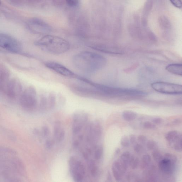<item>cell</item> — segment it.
<instances>
[{
	"label": "cell",
	"mask_w": 182,
	"mask_h": 182,
	"mask_svg": "<svg viewBox=\"0 0 182 182\" xmlns=\"http://www.w3.org/2000/svg\"><path fill=\"white\" fill-rule=\"evenodd\" d=\"M72 61L79 71L87 74H93L105 67L106 58L96 53L84 51L74 55Z\"/></svg>",
	"instance_id": "6da1fadb"
},
{
	"label": "cell",
	"mask_w": 182,
	"mask_h": 182,
	"mask_svg": "<svg viewBox=\"0 0 182 182\" xmlns=\"http://www.w3.org/2000/svg\"><path fill=\"white\" fill-rule=\"evenodd\" d=\"M94 96L104 97H138L144 96L146 93L139 90L132 88H118L91 82Z\"/></svg>",
	"instance_id": "7a4b0ae2"
},
{
	"label": "cell",
	"mask_w": 182,
	"mask_h": 182,
	"mask_svg": "<svg viewBox=\"0 0 182 182\" xmlns=\"http://www.w3.org/2000/svg\"><path fill=\"white\" fill-rule=\"evenodd\" d=\"M44 51L50 54L59 55L69 50L70 46L68 41L58 36L46 35L35 43Z\"/></svg>",
	"instance_id": "3957f363"
},
{
	"label": "cell",
	"mask_w": 182,
	"mask_h": 182,
	"mask_svg": "<svg viewBox=\"0 0 182 182\" xmlns=\"http://www.w3.org/2000/svg\"><path fill=\"white\" fill-rule=\"evenodd\" d=\"M19 101L24 109L30 110L35 108L37 104V95L35 88L28 87L21 94Z\"/></svg>",
	"instance_id": "277c9868"
},
{
	"label": "cell",
	"mask_w": 182,
	"mask_h": 182,
	"mask_svg": "<svg viewBox=\"0 0 182 182\" xmlns=\"http://www.w3.org/2000/svg\"><path fill=\"white\" fill-rule=\"evenodd\" d=\"M151 87L155 91L162 94L178 95L182 93V86L180 84L156 82L152 83Z\"/></svg>",
	"instance_id": "5b68a950"
},
{
	"label": "cell",
	"mask_w": 182,
	"mask_h": 182,
	"mask_svg": "<svg viewBox=\"0 0 182 182\" xmlns=\"http://www.w3.org/2000/svg\"><path fill=\"white\" fill-rule=\"evenodd\" d=\"M0 47L14 53L20 52L22 50V46L19 41L10 35L3 33H0Z\"/></svg>",
	"instance_id": "8992f818"
},
{
	"label": "cell",
	"mask_w": 182,
	"mask_h": 182,
	"mask_svg": "<svg viewBox=\"0 0 182 182\" xmlns=\"http://www.w3.org/2000/svg\"><path fill=\"white\" fill-rule=\"evenodd\" d=\"M29 30L33 33L38 34H46L51 32L50 27L44 22L37 18H33L26 23Z\"/></svg>",
	"instance_id": "52a82bcc"
},
{
	"label": "cell",
	"mask_w": 182,
	"mask_h": 182,
	"mask_svg": "<svg viewBox=\"0 0 182 182\" xmlns=\"http://www.w3.org/2000/svg\"><path fill=\"white\" fill-rule=\"evenodd\" d=\"M22 91V86L20 81L13 78L9 80L4 92L10 98H15L21 95Z\"/></svg>",
	"instance_id": "ba28073f"
},
{
	"label": "cell",
	"mask_w": 182,
	"mask_h": 182,
	"mask_svg": "<svg viewBox=\"0 0 182 182\" xmlns=\"http://www.w3.org/2000/svg\"><path fill=\"white\" fill-rule=\"evenodd\" d=\"M45 66L61 76L68 77L76 78L77 75L64 65L53 61H48L45 63Z\"/></svg>",
	"instance_id": "9c48e42d"
},
{
	"label": "cell",
	"mask_w": 182,
	"mask_h": 182,
	"mask_svg": "<svg viewBox=\"0 0 182 182\" xmlns=\"http://www.w3.org/2000/svg\"><path fill=\"white\" fill-rule=\"evenodd\" d=\"M10 77V72L8 68L0 63V90L3 92L9 81Z\"/></svg>",
	"instance_id": "30bf717a"
},
{
	"label": "cell",
	"mask_w": 182,
	"mask_h": 182,
	"mask_svg": "<svg viewBox=\"0 0 182 182\" xmlns=\"http://www.w3.org/2000/svg\"><path fill=\"white\" fill-rule=\"evenodd\" d=\"M91 47L93 49L109 54H122L124 52L120 48L112 46H94Z\"/></svg>",
	"instance_id": "8fae6325"
},
{
	"label": "cell",
	"mask_w": 182,
	"mask_h": 182,
	"mask_svg": "<svg viewBox=\"0 0 182 182\" xmlns=\"http://www.w3.org/2000/svg\"><path fill=\"white\" fill-rule=\"evenodd\" d=\"M158 163L159 168L165 173L169 174L173 173L175 168V163L164 159Z\"/></svg>",
	"instance_id": "7c38bea8"
},
{
	"label": "cell",
	"mask_w": 182,
	"mask_h": 182,
	"mask_svg": "<svg viewBox=\"0 0 182 182\" xmlns=\"http://www.w3.org/2000/svg\"><path fill=\"white\" fill-rule=\"evenodd\" d=\"M167 71L170 73L179 76L182 75V64H171L166 68Z\"/></svg>",
	"instance_id": "4fadbf2b"
},
{
	"label": "cell",
	"mask_w": 182,
	"mask_h": 182,
	"mask_svg": "<svg viewBox=\"0 0 182 182\" xmlns=\"http://www.w3.org/2000/svg\"><path fill=\"white\" fill-rule=\"evenodd\" d=\"M131 156V155L130 152L127 151L123 153L120 156L119 161L124 169L126 171H127L129 165Z\"/></svg>",
	"instance_id": "5bb4252c"
},
{
	"label": "cell",
	"mask_w": 182,
	"mask_h": 182,
	"mask_svg": "<svg viewBox=\"0 0 182 182\" xmlns=\"http://www.w3.org/2000/svg\"><path fill=\"white\" fill-rule=\"evenodd\" d=\"M181 135L180 134L178 131L173 130L167 132L165 136V138L167 141L171 144Z\"/></svg>",
	"instance_id": "9a60e30c"
},
{
	"label": "cell",
	"mask_w": 182,
	"mask_h": 182,
	"mask_svg": "<svg viewBox=\"0 0 182 182\" xmlns=\"http://www.w3.org/2000/svg\"><path fill=\"white\" fill-rule=\"evenodd\" d=\"M137 113L131 110H125L122 113V116L124 120L127 121L134 120L136 118Z\"/></svg>",
	"instance_id": "2e32d148"
},
{
	"label": "cell",
	"mask_w": 182,
	"mask_h": 182,
	"mask_svg": "<svg viewBox=\"0 0 182 182\" xmlns=\"http://www.w3.org/2000/svg\"><path fill=\"white\" fill-rule=\"evenodd\" d=\"M151 161V157L149 155L145 154L143 156L140 164V167L142 169H144L150 164Z\"/></svg>",
	"instance_id": "e0dca14e"
},
{
	"label": "cell",
	"mask_w": 182,
	"mask_h": 182,
	"mask_svg": "<svg viewBox=\"0 0 182 182\" xmlns=\"http://www.w3.org/2000/svg\"><path fill=\"white\" fill-rule=\"evenodd\" d=\"M140 163V160L138 157L134 155L131 156L129 163V165L131 168L133 170L137 169L139 166Z\"/></svg>",
	"instance_id": "ac0fdd59"
},
{
	"label": "cell",
	"mask_w": 182,
	"mask_h": 182,
	"mask_svg": "<svg viewBox=\"0 0 182 182\" xmlns=\"http://www.w3.org/2000/svg\"><path fill=\"white\" fill-rule=\"evenodd\" d=\"M171 144H173L174 149L175 151L181 152L182 150V135Z\"/></svg>",
	"instance_id": "d6986e66"
},
{
	"label": "cell",
	"mask_w": 182,
	"mask_h": 182,
	"mask_svg": "<svg viewBox=\"0 0 182 182\" xmlns=\"http://www.w3.org/2000/svg\"><path fill=\"white\" fill-rule=\"evenodd\" d=\"M153 158L158 163L164 159V157L158 150H154L152 153Z\"/></svg>",
	"instance_id": "ffe728a7"
},
{
	"label": "cell",
	"mask_w": 182,
	"mask_h": 182,
	"mask_svg": "<svg viewBox=\"0 0 182 182\" xmlns=\"http://www.w3.org/2000/svg\"><path fill=\"white\" fill-rule=\"evenodd\" d=\"M112 171L113 175L114 177L116 180L117 181L120 180L122 175L121 174L119 171L113 165L112 166Z\"/></svg>",
	"instance_id": "44dd1931"
},
{
	"label": "cell",
	"mask_w": 182,
	"mask_h": 182,
	"mask_svg": "<svg viewBox=\"0 0 182 182\" xmlns=\"http://www.w3.org/2000/svg\"><path fill=\"white\" fill-rule=\"evenodd\" d=\"M164 159L170 161L174 163H176L178 161L177 157L174 154L170 153H166L164 156Z\"/></svg>",
	"instance_id": "7402d4cb"
},
{
	"label": "cell",
	"mask_w": 182,
	"mask_h": 182,
	"mask_svg": "<svg viewBox=\"0 0 182 182\" xmlns=\"http://www.w3.org/2000/svg\"><path fill=\"white\" fill-rule=\"evenodd\" d=\"M121 144L124 147L127 148L130 145V142L129 138L127 136L124 135L121 140Z\"/></svg>",
	"instance_id": "603a6c76"
},
{
	"label": "cell",
	"mask_w": 182,
	"mask_h": 182,
	"mask_svg": "<svg viewBox=\"0 0 182 182\" xmlns=\"http://www.w3.org/2000/svg\"><path fill=\"white\" fill-rule=\"evenodd\" d=\"M89 166L92 175L95 176L97 174V172H98V168L96 165L93 161H91L90 162Z\"/></svg>",
	"instance_id": "cb8c5ba5"
},
{
	"label": "cell",
	"mask_w": 182,
	"mask_h": 182,
	"mask_svg": "<svg viewBox=\"0 0 182 182\" xmlns=\"http://www.w3.org/2000/svg\"><path fill=\"white\" fill-rule=\"evenodd\" d=\"M157 143L153 140H149L148 141L147 144V149L149 150H153L157 147Z\"/></svg>",
	"instance_id": "d4e9b609"
},
{
	"label": "cell",
	"mask_w": 182,
	"mask_h": 182,
	"mask_svg": "<svg viewBox=\"0 0 182 182\" xmlns=\"http://www.w3.org/2000/svg\"><path fill=\"white\" fill-rule=\"evenodd\" d=\"M103 148L101 147H99L95 153V157L96 160H100L103 154Z\"/></svg>",
	"instance_id": "484cf974"
},
{
	"label": "cell",
	"mask_w": 182,
	"mask_h": 182,
	"mask_svg": "<svg viewBox=\"0 0 182 182\" xmlns=\"http://www.w3.org/2000/svg\"><path fill=\"white\" fill-rule=\"evenodd\" d=\"M144 128L149 130H153L156 128V126L155 124L148 121L144 123Z\"/></svg>",
	"instance_id": "4316f807"
},
{
	"label": "cell",
	"mask_w": 182,
	"mask_h": 182,
	"mask_svg": "<svg viewBox=\"0 0 182 182\" xmlns=\"http://www.w3.org/2000/svg\"><path fill=\"white\" fill-rule=\"evenodd\" d=\"M134 150L135 153L140 154L144 151V148L141 144H137L134 146Z\"/></svg>",
	"instance_id": "83f0119b"
},
{
	"label": "cell",
	"mask_w": 182,
	"mask_h": 182,
	"mask_svg": "<svg viewBox=\"0 0 182 182\" xmlns=\"http://www.w3.org/2000/svg\"><path fill=\"white\" fill-rule=\"evenodd\" d=\"M137 140L140 144H144L147 142V138L146 136L144 135H140L138 136Z\"/></svg>",
	"instance_id": "f1b7e54d"
},
{
	"label": "cell",
	"mask_w": 182,
	"mask_h": 182,
	"mask_svg": "<svg viewBox=\"0 0 182 182\" xmlns=\"http://www.w3.org/2000/svg\"><path fill=\"white\" fill-rule=\"evenodd\" d=\"M173 5L177 8H180L182 7L181 0H169Z\"/></svg>",
	"instance_id": "f546056e"
},
{
	"label": "cell",
	"mask_w": 182,
	"mask_h": 182,
	"mask_svg": "<svg viewBox=\"0 0 182 182\" xmlns=\"http://www.w3.org/2000/svg\"><path fill=\"white\" fill-rule=\"evenodd\" d=\"M66 1L68 5L73 7L77 6L78 4V0H66Z\"/></svg>",
	"instance_id": "4dcf8cb0"
},
{
	"label": "cell",
	"mask_w": 182,
	"mask_h": 182,
	"mask_svg": "<svg viewBox=\"0 0 182 182\" xmlns=\"http://www.w3.org/2000/svg\"><path fill=\"white\" fill-rule=\"evenodd\" d=\"M152 121L153 123L155 124L159 125L163 122V120L161 118H156L153 119Z\"/></svg>",
	"instance_id": "1f68e13d"
},
{
	"label": "cell",
	"mask_w": 182,
	"mask_h": 182,
	"mask_svg": "<svg viewBox=\"0 0 182 182\" xmlns=\"http://www.w3.org/2000/svg\"><path fill=\"white\" fill-rule=\"evenodd\" d=\"M129 140L130 143L132 144H134L136 141V137L135 135L131 134L129 136Z\"/></svg>",
	"instance_id": "d6a6232c"
},
{
	"label": "cell",
	"mask_w": 182,
	"mask_h": 182,
	"mask_svg": "<svg viewBox=\"0 0 182 182\" xmlns=\"http://www.w3.org/2000/svg\"><path fill=\"white\" fill-rule=\"evenodd\" d=\"M42 133L43 135L47 136L49 135L50 130L49 128L47 127H44L42 128Z\"/></svg>",
	"instance_id": "836d02e7"
},
{
	"label": "cell",
	"mask_w": 182,
	"mask_h": 182,
	"mask_svg": "<svg viewBox=\"0 0 182 182\" xmlns=\"http://www.w3.org/2000/svg\"><path fill=\"white\" fill-rule=\"evenodd\" d=\"M53 145V143L51 140H48L46 142V147L47 149H51Z\"/></svg>",
	"instance_id": "e575fe53"
},
{
	"label": "cell",
	"mask_w": 182,
	"mask_h": 182,
	"mask_svg": "<svg viewBox=\"0 0 182 182\" xmlns=\"http://www.w3.org/2000/svg\"><path fill=\"white\" fill-rule=\"evenodd\" d=\"M107 179L109 181H111L112 180V177L110 171L108 172L107 175Z\"/></svg>",
	"instance_id": "d590c367"
},
{
	"label": "cell",
	"mask_w": 182,
	"mask_h": 182,
	"mask_svg": "<svg viewBox=\"0 0 182 182\" xmlns=\"http://www.w3.org/2000/svg\"><path fill=\"white\" fill-rule=\"evenodd\" d=\"M120 152V149H119V148H118V149H116L115 150V154H118Z\"/></svg>",
	"instance_id": "8d00e7d4"
},
{
	"label": "cell",
	"mask_w": 182,
	"mask_h": 182,
	"mask_svg": "<svg viewBox=\"0 0 182 182\" xmlns=\"http://www.w3.org/2000/svg\"><path fill=\"white\" fill-rule=\"evenodd\" d=\"M1 1H0V5H1Z\"/></svg>",
	"instance_id": "74e56055"
}]
</instances>
